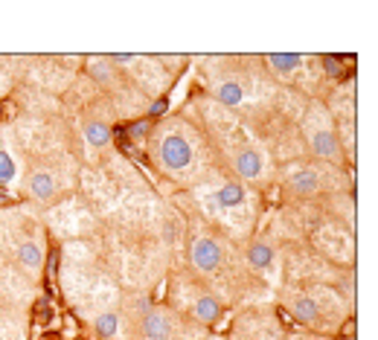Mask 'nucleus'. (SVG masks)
I'll use <instances>...</instances> for the list:
<instances>
[{"instance_id":"obj_1","label":"nucleus","mask_w":378,"mask_h":340,"mask_svg":"<svg viewBox=\"0 0 378 340\" xmlns=\"http://www.w3.org/2000/svg\"><path fill=\"white\" fill-rule=\"evenodd\" d=\"M161 163L169 172H184L192 163V145L180 134H166L161 143Z\"/></svg>"},{"instance_id":"obj_2","label":"nucleus","mask_w":378,"mask_h":340,"mask_svg":"<svg viewBox=\"0 0 378 340\" xmlns=\"http://www.w3.org/2000/svg\"><path fill=\"white\" fill-rule=\"evenodd\" d=\"M189 256H192V265L198 271H204V274H213L218 265H222V245H218L215 239H210V236H198L192 241V250H189Z\"/></svg>"},{"instance_id":"obj_3","label":"nucleus","mask_w":378,"mask_h":340,"mask_svg":"<svg viewBox=\"0 0 378 340\" xmlns=\"http://www.w3.org/2000/svg\"><path fill=\"white\" fill-rule=\"evenodd\" d=\"M143 335L149 337V340H169V335H172V323H169L166 314L152 308L143 317Z\"/></svg>"},{"instance_id":"obj_4","label":"nucleus","mask_w":378,"mask_h":340,"mask_svg":"<svg viewBox=\"0 0 378 340\" xmlns=\"http://www.w3.org/2000/svg\"><path fill=\"white\" fill-rule=\"evenodd\" d=\"M15 253H18V262H21L27 271L35 274V271H41V268H44V250H41L38 241H32V239L21 241Z\"/></svg>"},{"instance_id":"obj_5","label":"nucleus","mask_w":378,"mask_h":340,"mask_svg":"<svg viewBox=\"0 0 378 340\" xmlns=\"http://www.w3.org/2000/svg\"><path fill=\"white\" fill-rule=\"evenodd\" d=\"M236 172L245 178V180H256L262 175V154L253 151V149H245L236 154Z\"/></svg>"},{"instance_id":"obj_6","label":"nucleus","mask_w":378,"mask_h":340,"mask_svg":"<svg viewBox=\"0 0 378 340\" xmlns=\"http://www.w3.org/2000/svg\"><path fill=\"white\" fill-rule=\"evenodd\" d=\"M56 178L50 175V172H35L32 178H29V192L38 201H50L53 195H56Z\"/></svg>"},{"instance_id":"obj_7","label":"nucleus","mask_w":378,"mask_h":340,"mask_svg":"<svg viewBox=\"0 0 378 340\" xmlns=\"http://www.w3.org/2000/svg\"><path fill=\"white\" fill-rule=\"evenodd\" d=\"M291 189H294L297 195H314V192L320 189V175H317L314 169H300V172L291 178Z\"/></svg>"},{"instance_id":"obj_8","label":"nucleus","mask_w":378,"mask_h":340,"mask_svg":"<svg viewBox=\"0 0 378 340\" xmlns=\"http://www.w3.org/2000/svg\"><path fill=\"white\" fill-rule=\"evenodd\" d=\"M311 149H314V154H320V157H338V151H340V143H338V137L332 134V131H314L311 134Z\"/></svg>"},{"instance_id":"obj_9","label":"nucleus","mask_w":378,"mask_h":340,"mask_svg":"<svg viewBox=\"0 0 378 340\" xmlns=\"http://www.w3.org/2000/svg\"><path fill=\"white\" fill-rule=\"evenodd\" d=\"M215 206H222V210H230V206H241L245 204V189L239 184H224L222 189L215 192Z\"/></svg>"},{"instance_id":"obj_10","label":"nucleus","mask_w":378,"mask_h":340,"mask_svg":"<svg viewBox=\"0 0 378 340\" xmlns=\"http://www.w3.org/2000/svg\"><path fill=\"white\" fill-rule=\"evenodd\" d=\"M215 96H218V102L227 105V108H236V105L245 102V90H241L239 82H222V84H215Z\"/></svg>"},{"instance_id":"obj_11","label":"nucleus","mask_w":378,"mask_h":340,"mask_svg":"<svg viewBox=\"0 0 378 340\" xmlns=\"http://www.w3.org/2000/svg\"><path fill=\"white\" fill-rule=\"evenodd\" d=\"M268 64H271V70L279 73V76H288V73H294L303 64V56H297V53H274V56H268Z\"/></svg>"},{"instance_id":"obj_12","label":"nucleus","mask_w":378,"mask_h":340,"mask_svg":"<svg viewBox=\"0 0 378 340\" xmlns=\"http://www.w3.org/2000/svg\"><path fill=\"white\" fill-rule=\"evenodd\" d=\"M192 311H195V317H198L201 323H215L218 317H222V306H218L215 297H198Z\"/></svg>"},{"instance_id":"obj_13","label":"nucleus","mask_w":378,"mask_h":340,"mask_svg":"<svg viewBox=\"0 0 378 340\" xmlns=\"http://www.w3.org/2000/svg\"><path fill=\"white\" fill-rule=\"evenodd\" d=\"M271 262H274V247L271 245H265V241H256V245H250V250H248V265H250V268L265 271Z\"/></svg>"},{"instance_id":"obj_14","label":"nucleus","mask_w":378,"mask_h":340,"mask_svg":"<svg viewBox=\"0 0 378 340\" xmlns=\"http://www.w3.org/2000/svg\"><path fill=\"white\" fill-rule=\"evenodd\" d=\"M291 311H294V317L300 323H314L317 317H320V308H317V302L311 297H297L294 302H291Z\"/></svg>"},{"instance_id":"obj_15","label":"nucleus","mask_w":378,"mask_h":340,"mask_svg":"<svg viewBox=\"0 0 378 340\" xmlns=\"http://www.w3.org/2000/svg\"><path fill=\"white\" fill-rule=\"evenodd\" d=\"M84 140H88L93 149H102V145L111 143V128H108L105 123H96V119H93V123L84 125Z\"/></svg>"},{"instance_id":"obj_16","label":"nucleus","mask_w":378,"mask_h":340,"mask_svg":"<svg viewBox=\"0 0 378 340\" xmlns=\"http://www.w3.org/2000/svg\"><path fill=\"white\" fill-rule=\"evenodd\" d=\"M93 329H96V335H99L102 340H111V337H117V332H119V317H117L114 311H102L99 317H96Z\"/></svg>"},{"instance_id":"obj_17","label":"nucleus","mask_w":378,"mask_h":340,"mask_svg":"<svg viewBox=\"0 0 378 340\" xmlns=\"http://www.w3.org/2000/svg\"><path fill=\"white\" fill-rule=\"evenodd\" d=\"M18 175V163L6 149H0V184H12Z\"/></svg>"},{"instance_id":"obj_18","label":"nucleus","mask_w":378,"mask_h":340,"mask_svg":"<svg viewBox=\"0 0 378 340\" xmlns=\"http://www.w3.org/2000/svg\"><path fill=\"white\" fill-rule=\"evenodd\" d=\"M145 131H149V123H134V125L128 128V137H131V140H143Z\"/></svg>"},{"instance_id":"obj_19","label":"nucleus","mask_w":378,"mask_h":340,"mask_svg":"<svg viewBox=\"0 0 378 340\" xmlns=\"http://www.w3.org/2000/svg\"><path fill=\"white\" fill-rule=\"evenodd\" d=\"M166 108H169L166 99H157V102L149 108V114H152V117H163V114H166Z\"/></svg>"},{"instance_id":"obj_20","label":"nucleus","mask_w":378,"mask_h":340,"mask_svg":"<svg viewBox=\"0 0 378 340\" xmlns=\"http://www.w3.org/2000/svg\"><path fill=\"white\" fill-rule=\"evenodd\" d=\"M326 70H329V76H340V73H344V67H340V62L338 58H326Z\"/></svg>"},{"instance_id":"obj_21","label":"nucleus","mask_w":378,"mask_h":340,"mask_svg":"<svg viewBox=\"0 0 378 340\" xmlns=\"http://www.w3.org/2000/svg\"><path fill=\"white\" fill-rule=\"evenodd\" d=\"M114 62L117 64H128V62H134V56H114Z\"/></svg>"}]
</instances>
